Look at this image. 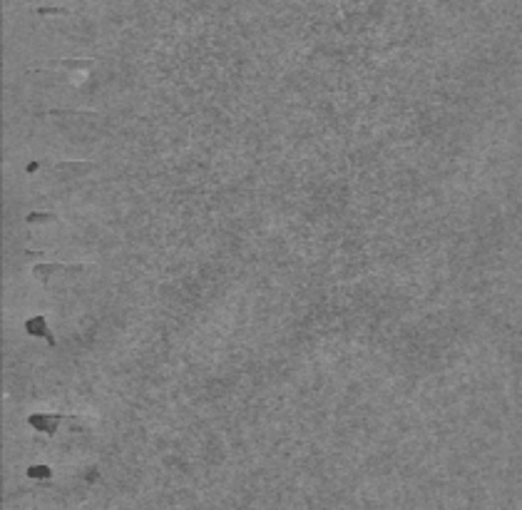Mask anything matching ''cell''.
<instances>
[{
	"label": "cell",
	"instance_id": "6da1fadb",
	"mask_svg": "<svg viewBox=\"0 0 522 510\" xmlns=\"http://www.w3.org/2000/svg\"><path fill=\"white\" fill-rule=\"evenodd\" d=\"M72 269H85V266H65V264H37V266H32V274H35V276H37L42 284H47L52 274H60V271H72Z\"/></svg>",
	"mask_w": 522,
	"mask_h": 510
},
{
	"label": "cell",
	"instance_id": "7a4b0ae2",
	"mask_svg": "<svg viewBox=\"0 0 522 510\" xmlns=\"http://www.w3.org/2000/svg\"><path fill=\"white\" fill-rule=\"evenodd\" d=\"M52 65H60L65 70H87V67H92V60H60Z\"/></svg>",
	"mask_w": 522,
	"mask_h": 510
},
{
	"label": "cell",
	"instance_id": "3957f363",
	"mask_svg": "<svg viewBox=\"0 0 522 510\" xmlns=\"http://www.w3.org/2000/svg\"><path fill=\"white\" fill-rule=\"evenodd\" d=\"M57 170H60V172H65V170H75V174H82V172L92 170V165H90V162H60V165H57Z\"/></svg>",
	"mask_w": 522,
	"mask_h": 510
},
{
	"label": "cell",
	"instance_id": "277c9868",
	"mask_svg": "<svg viewBox=\"0 0 522 510\" xmlns=\"http://www.w3.org/2000/svg\"><path fill=\"white\" fill-rule=\"evenodd\" d=\"M55 219H57V217H55L52 212H47V214H27V217H25L27 224H35V222H55Z\"/></svg>",
	"mask_w": 522,
	"mask_h": 510
},
{
	"label": "cell",
	"instance_id": "5b68a950",
	"mask_svg": "<svg viewBox=\"0 0 522 510\" xmlns=\"http://www.w3.org/2000/svg\"><path fill=\"white\" fill-rule=\"evenodd\" d=\"M62 12H67V10H62V7H42L40 10V15H62Z\"/></svg>",
	"mask_w": 522,
	"mask_h": 510
}]
</instances>
